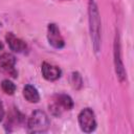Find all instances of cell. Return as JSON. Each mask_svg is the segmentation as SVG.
Listing matches in <instances>:
<instances>
[{
    "mask_svg": "<svg viewBox=\"0 0 134 134\" xmlns=\"http://www.w3.org/2000/svg\"><path fill=\"white\" fill-rule=\"evenodd\" d=\"M80 128L85 133H91L96 129V119L94 112L90 108H84L77 116Z\"/></svg>",
    "mask_w": 134,
    "mask_h": 134,
    "instance_id": "4",
    "label": "cell"
},
{
    "mask_svg": "<svg viewBox=\"0 0 134 134\" xmlns=\"http://www.w3.org/2000/svg\"><path fill=\"white\" fill-rule=\"evenodd\" d=\"M4 115H5L4 107H3V104H2V102L0 100V121H2V120H3V118H4Z\"/></svg>",
    "mask_w": 134,
    "mask_h": 134,
    "instance_id": "14",
    "label": "cell"
},
{
    "mask_svg": "<svg viewBox=\"0 0 134 134\" xmlns=\"http://www.w3.org/2000/svg\"><path fill=\"white\" fill-rule=\"evenodd\" d=\"M5 40H6L7 44H8V46H9L10 50H13L14 52L23 53L27 49L26 43L22 39L16 37L13 32H7L6 36H5Z\"/></svg>",
    "mask_w": 134,
    "mask_h": 134,
    "instance_id": "9",
    "label": "cell"
},
{
    "mask_svg": "<svg viewBox=\"0 0 134 134\" xmlns=\"http://www.w3.org/2000/svg\"><path fill=\"white\" fill-rule=\"evenodd\" d=\"M88 16H89V29H90L92 46L95 53H98L100 51V45H102V23H100V15L94 0H89Z\"/></svg>",
    "mask_w": 134,
    "mask_h": 134,
    "instance_id": "1",
    "label": "cell"
},
{
    "mask_svg": "<svg viewBox=\"0 0 134 134\" xmlns=\"http://www.w3.org/2000/svg\"><path fill=\"white\" fill-rule=\"evenodd\" d=\"M114 67H115V72L120 82H124L126 80L127 73L126 69L124 67V62L121 59V48H120V42H119V36H115L114 40Z\"/></svg>",
    "mask_w": 134,
    "mask_h": 134,
    "instance_id": "5",
    "label": "cell"
},
{
    "mask_svg": "<svg viewBox=\"0 0 134 134\" xmlns=\"http://www.w3.org/2000/svg\"><path fill=\"white\" fill-rule=\"evenodd\" d=\"M1 89L5 94L13 95L15 93V91H16V85L10 80L6 79V80H3L1 82Z\"/></svg>",
    "mask_w": 134,
    "mask_h": 134,
    "instance_id": "12",
    "label": "cell"
},
{
    "mask_svg": "<svg viewBox=\"0 0 134 134\" xmlns=\"http://www.w3.org/2000/svg\"><path fill=\"white\" fill-rule=\"evenodd\" d=\"M23 96L24 98L32 104H36L40 100V95L39 92L37 90L36 87H34L32 85H25L23 88Z\"/></svg>",
    "mask_w": 134,
    "mask_h": 134,
    "instance_id": "11",
    "label": "cell"
},
{
    "mask_svg": "<svg viewBox=\"0 0 134 134\" xmlns=\"http://www.w3.org/2000/svg\"><path fill=\"white\" fill-rule=\"evenodd\" d=\"M0 26H1V23H0Z\"/></svg>",
    "mask_w": 134,
    "mask_h": 134,
    "instance_id": "16",
    "label": "cell"
},
{
    "mask_svg": "<svg viewBox=\"0 0 134 134\" xmlns=\"http://www.w3.org/2000/svg\"><path fill=\"white\" fill-rule=\"evenodd\" d=\"M73 108V100L67 94H57L53 96V102L49 105V110L55 116H60L64 110H70Z\"/></svg>",
    "mask_w": 134,
    "mask_h": 134,
    "instance_id": "3",
    "label": "cell"
},
{
    "mask_svg": "<svg viewBox=\"0 0 134 134\" xmlns=\"http://www.w3.org/2000/svg\"><path fill=\"white\" fill-rule=\"evenodd\" d=\"M71 84L75 89H81V87L83 86V80L79 72L71 73Z\"/></svg>",
    "mask_w": 134,
    "mask_h": 134,
    "instance_id": "13",
    "label": "cell"
},
{
    "mask_svg": "<svg viewBox=\"0 0 134 134\" xmlns=\"http://www.w3.org/2000/svg\"><path fill=\"white\" fill-rule=\"evenodd\" d=\"M15 65H16V58L14 54L4 52L0 55V69L4 73L10 75L14 79L18 76V72L15 68Z\"/></svg>",
    "mask_w": 134,
    "mask_h": 134,
    "instance_id": "6",
    "label": "cell"
},
{
    "mask_svg": "<svg viewBox=\"0 0 134 134\" xmlns=\"http://www.w3.org/2000/svg\"><path fill=\"white\" fill-rule=\"evenodd\" d=\"M41 71H42L43 77L49 82H54V81L59 80L61 77V74H62V70L58 66L51 65L47 62H44L42 64Z\"/></svg>",
    "mask_w": 134,
    "mask_h": 134,
    "instance_id": "8",
    "label": "cell"
},
{
    "mask_svg": "<svg viewBox=\"0 0 134 134\" xmlns=\"http://www.w3.org/2000/svg\"><path fill=\"white\" fill-rule=\"evenodd\" d=\"M47 40H48V43L55 49H61L65 45L64 39H63V37L61 35V31H60L59 27L54 23L48 24V27H47Z\"/></svg>",
    "mask_w": 134,
    "mask_h": 134,
    "instance_id": "7",
    "label": "cell"
},
{
    "mask_svg": "<svg viewBox=\"0 0 134 134\" xmlns=\"http://www.w3.org/2000/svg\"><path fill=\"white\" fill-rule=\"evenodd\" d=\"M2 48H3V44H2V43H1V42H0V50H1V49H2Z\"/></svg>",
    "mask_w": 134,
    "mask_h": 134,
    "instance_id": "15",
    "label": "cell"
},
{
    "mask_svg": "<svg viewBox=\"0 0 134 134\" xmlns=\"http://www.w3.org/2000/svg\"><path fill=\"white\" fill-rule=\"evenodd\" d=\"M50 120L48 115L42 110L34 111L27 120V131L29 133H43L48 130Z\"/></svg>",
    "mask_w": 134,
    "mask_h": 134,
    "instance_id": "2",
    "label": "cell"
},
{
    "mask_svg": "<svg viewBox=\"0 0 134 134\" xmlns=\"http://www.w3.org/2000/svg\"><path fill=\"white\" fill-rule=\"evenodd\" d=\"M23 120H24L23 114L20 111H18L16 108H13V110H10V112L7 115V120L5 122V128H6V130H8V128L19 126L23 122Z\"/></svg>",
    "mask_w": 134,
    "mask_h": 134,
    "instance_id": "10",
    "label": "cell"
}]
</instances>
